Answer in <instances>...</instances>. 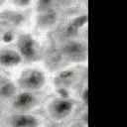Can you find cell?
<instances>
[{
    "mask_svg": "<svg viewBox=\"0 0 127 127\" xmlns=\"http://www.w3.org/2000/svg\"><path fill=\"white\" fill-rule=\"evenodd\" d=\"M77 108L74 98L64 93L50 98L46 103V111L50 119L61 123L68 120Z\"/></svg>",
    "mask_w": 127,
    "mask_h": 127,
    "instance_id": "cell-2",
    "label": "cell"
},
{
    "mask_svg": "<svg viewBox=\"0 0 127 127\" xmlns=\"http://www.w3.org/2000/svg\"><path fill=\"white\" fill-rule=\"evenodd\" d=\"M6 5V2H1L0 1V7H3V6H5Z\"/></svg>",
    "mask_w": 127,
    "mask_h": 127,
    "instance_id": "cell-13",
    "label": "cell"
},
{
    "mask_svg": "<svg viewBox=\"0 0 127 127\" xmlns=\"http://www.w3.org/2000/svg\"><path fill=\"white\" fill-rule=\"evenodd\" d=\"M63 53L66 58H68L71 61L81 62L86 58L87 47L83 41L79 39L70 38L64 45Z\"/></svg>",
    "mask_w": 127,
    "mask_h": 127,
    "instance_id": "cell-6",
    "label": "cell"
},
{
    "mask_svg": "<svg viewBox=\"0 0 127 127\" xmlns=\"http://www.w3.org/2000/svg\"><path fill=\"white\" fill-rule=\"evenodd\" d=\"M72 124H73L72 127H86V122H83V121H77Z\"/></svg>",
    "mask_w": 127,
    "mask_h": 127,
    "instance_id": "cell-12",
    "label": "cell"
},
{
    "mask_svg": "<svg viewBox=\"0 0 127 127\" xmlns=\"http://www.w3.org/2000/svg\"><path fill=\"white\" fill-rule=\"evenodd\" d=\"M74 78H75L74 70H72L71 68H66V69H63L58 73L57 77L55 78V81L59 85V87L66 88L69 87L74 82Z\"/></svg>",
    "mask_w": 127,
    "mask_h": 127,
    "instance_id": "cell-8",
    "label": "cell"
},
{
    "mask_svg": "<svg viewBox=\"0 0 127 127\" xmlns=\"http://www.w3.org/2000/svg\"><path fill=\"white\" fill-rule=\"evenodd\" d=\"M23 63V59L15 47L0 49V66L4 68H15Z\"/></svg>",
    "mask_w": 127,
    "mask_h": 127,
    "instance_id": "cell-7",
    "label": "cell"
},
{
    "mask_svg": "<svg viewBox=\"0 0 127 127\" xmlns=\"http://www.w3.org/2000/svg\"><path fill=\"white\" fill-rule=\"evenodd\" d=\"M15 48L24 61H34L39 53V45L36 38L30 33H22L16 38Z\"/></svg>",
    "mask_w": 127,
    "mask_h": 127,
    "instance_id": "cell-4",
    "label": "cell"
},
{
    "mask_svg": "<svg viewBox=\"0 0 127 127\" xmlns=\"http://www.w3.org/2000/svg\"><path fill=\"white\" fill-rule=\"evenodd\" d=\"M58 13L56 10H54L52 7H46L42 12L40 13V20H39V25L42 27H51L54 24L57 23L58 21Z\"/></svg>",
    "mask_w": 127,
    "mask_h": 127,
    "instance_id": "cell-9",
    "label": "cell"
},
{
    "mask_svg": "<svg viewBox=\"0 0 127 127\" xmlns=\"http://www.w3.org/2000/svg\"><path fill=\"white\" fill-rule=\"evenodd\" d=\"M18 91V87L14 81V79H5L0 80V97L11 99L16 92Z\"/></svg>",
    "mask_w": 127,
    "mask_h": 127,
    "instance_id": "cell-10",
    "label": "cell"
},
{
    "mask_svg": "<svg viewBox=\"0 0 127 127\" xmlns=\"http://www.w3.org/2000/svg\"><path fill=\"white\" fill-rule=\"evenodd\" d=\"M87 92H88L87 86L84 85L82 87V89L80 90V101L83 105H86V103H87Z\"/></svg>",
    "mask_w": 127,
    "mask_h": 127,
    "instance_id": "cell-11",
    "label": "cell"
},
{
    "mask_svg": "<svg viewBox=\"0 0 127 127\" xmlns=\"http://www.w3.org/2000/svg\"><path fill=\"white\" fill-rule=\"evenodd\" d=\"M10 101L14 112H34L40 104L38 93L24 90H18Z\"/></svg>",
    "mask_w": 127,
    "mask_h": 127,
    "instance_id": "cell-3",
    "label": "cell"
},
{
    "mask_svg": "<svg viewBox=\"0 0 127 127\" xmlns=\"http://www.w3.org/2000/svg\"><path fill=\"white\" fill-rule=\"evenodd\" d=\"M9 124L11 127H42L44 119L35 112H13Z\"/></svg>",
    "mask_w": 127,
    "mask_h": 127,
    "instance_id": "cell-5",
    "label": "cell"
},
{
    "mask_svg": "<svg viewBox=\"0 0 127 127\" xmlns=\"http://www.w3.org/2000/svg\"><path fill=\"white\" fill-rule=\"evenodd\" d=\"M14 81L18 90L38 93L48 85L49 77L45 68L37 64H30L17 73Z\"/></svg>",
    "mask_w": 127,
    "mask_h": 127,
    "instance_id": "cell-1",
    "label": "cell"
}]
</instances>
